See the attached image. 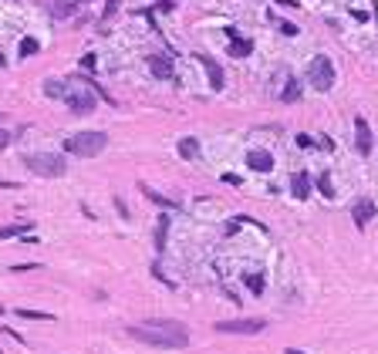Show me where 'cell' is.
Segmentation results:
<instances>
[{
  "label": "cell",
  "mask_w": 378,
  "mask_h": 354,
  "mask_svg": "<svg viewBox=\"0 0 378 354\" xmlns=\"http://www.w3.org/2000/svg\"><path fill=\"white\" fill-rule=\"evenodd\" d=\"M129 334L152 347H186L189 344V330L179 321H145V324L129 327Z\"/></svg>",
  "instance_id": "cell-1"
},
{
  "label": "cell",
  "mask_w": 378,
  "mask_h": 354,
  "mask_svg": "<svg viewBox=\"0 0 378 354\" xmlns=\"http://www.w3.org/2000/svg\"><path fill=\"white\" fill-rule=\"evenodd\" d=\"M105 145H108V135H105V132H78V135L65 138V149L71 155H81V159H95V155H102Z\"/></svg>",
  "instance_id": "cell-2"
},
{
  "label": "cell",
  "mask_w": 378,
  "mask_h": 354,
  "mask_svg": "<svg viewBox=\"0 0 378 354\" xmlns=\"http://www.w3.org/2000/svg\"><path fill=\"white\" fill-rule=\"evenodd\" d=\"M24 165L31 172H37V176H44V179H57V176H65V159L61 155H54V152H34V155H24Z\"/></svg>",
  "instance_id": "cell-3"
},
{
  "label": "cell",
  "mask_w": 378,
  "mask_h": 354,
  "mask_svg": "<svg viewBox=\"0 0 378 354\" xmlns=\"http://www.w3.org/2000/svg\"><path fill=\"white\" fill-rule=\"evenodd\" d=\"M307 78L317 91H328L334 85V65H331L328 57H314L311 65H307Z\"/></svg>",
  "instance_id": "cell-4"
},
{
  "label": "cell",
  "mask_w": 378,
  "mask_h": 354,
  "mask_svg": "<svg viewBox=\"0 0 378 354\" xmlns=\"http://www.w3.org/2000/svg\"><path fill=\"white\" fill-rule=\"evenodd\" d=\"M85 88H68V108H71L74 115H88V112H95V91H91V85H88V78L81 81Z\"/></svg>",
  "instance_id": "cell-5"
},
{
  "label": "cell",
  "mask_w": 378,
  "mask_h": 354,
  "mask_svg": "<svg viewBox=\"0 0 378 354\" xmlns=\"http://www.w3.org/2000/svg\"><path fill=\"white\" fill-rule=\"evenodd\" d=\"M213 327L220 334H260L267 327V321L264 317H240V321H216Z\"/></svg>",
  "instance_id": "cell-6"
},
{
  "label": "cell",
  "mask_w": 378,
  "mask_h": 354,
  "mask_svg": "<svg viewBox=\"0 0 378 354\" xmlns=\"http://www.w3.org/2000/svg\"><path fill=\"white\" fill-rule=\"evenodd\" d=\"M351 219H354V226L358 230H365V226L375 219V202L368 199V196H362V199H354V206H351Z\"/></svg>",
  "instance_id": "cell-7"
},
{
  "label": "cell",
  "mask_w": 378,
  "mask_h": 354,
  "mask_svg": "<svg viewBox=\"0 0 378 354\" xmlns=\"http://www.w3.org/2000/svg\"><path fill=\"white\" fill-rule=\"evenodd\" d=\"M354 142H358V152L362 155H371V145H375V135H371V129H368V121L365 118H354Z\"/></svg>",
  "instance_id": "cell-8"
},
{
  "label": "cell",
  "mask_w": 378,
  "mask_h": 354,
  "mask_svg": "<svg viewBox=\"0 0 378 354\" xmlns=\"http://www.w3.org/2000/svg\"><path fill=\"white\" fill-rule=\"evenodd\" d=\"M247 165H250V169H257V172H270V169H274V155L267 152V149H250V152H247Z\"/></svg>",
  "instance_id": "cell-9"
},
{
  "label": "cell",
  "mask_w": 378,
  "mask_h": 354,
  "mask_svg": "<svg viewBox=\"0 0 378 354\" xmlns=\"http://www.w3.org/2000/svg\"><path fill=\"white\" fill-rule=\"evenodd\" d=\"M149 68H152L155 78H166V81L176 78V74H172V61H169V57H162V54H152V57H149Z\"/></svg>",
  "instance_id": "cell-10"
},
{
  "label": "cell",
  "mask_w": 378,
  "mask_h": 354,
  "mask_svg": "<svg viewBox=\"0 0 378 354\" xmlns=\"http://www.w3.org/2000/svg\"><path fill=\"white\" fill-rule=\"evenodd\" d=\"M196 57H200V65L203 68H206V74H209V85H213V88H223V71H220V68L216 65H213V57H206V54H196Z\"/></svg>",
  "instance_id": "cell-11"
},
{
  "label": "cell",
  "mask_w": 378,
  "mask_h": 354,
  "mask_svg": "<svg viewBox=\"0 0 378 354\" xmlns=\"http://www.w3.org/2000/svg\"><path fill=\"white\" fill-rule=\"evenodd\" d=\"M290 189H294V196H297V199H307V196H311V176H307V172H294V179H290Z\"/></svg>",
  "instance_id": "cell-12"
},
{
  "label": "cell",
  "mask_w": 378,
  "mask_h": 354,
  "mask_svg": "<svg viewBox=\"0 0 378 354\" xmlns=\"http://www.w3.org/2000/svg\"><path fill=\"white\" fill-rule=\"evenodd\" d=\"M74 10H78L74 0H54V4H51V14H54V17H71Z\"/></svg>",
  "instance_id": "cell-13"
},
{
  "label": "cell",
  "mask_w": 378,
  "mask_h": 354,
  "mask_svg": "<svg viewBox=\"0 0 378 354\" xmlns=\"http://www.w3.org/2000/svg\"><path fill=\"white\" fill-rule=\"evenodd\" d=\"M44 95L65 101V98H68V85H65V81H48V85H44Z\"/></svg>",
  "instance_id": "cell-14"
},
{
  "label": "cell",
  "mask_w": 378,
  "mask_h": 354,
  "mask_svg": "<svg viewBox=\"0 0 378 354\" xmlns=\"http://www.w3.org/2000/svg\"><path fill=\"white\" fill-rule=\"evenodd\" d=\"M250 51H253V40H230V57H247Z\"/></svg>",
  "instance_id": "cell-15"
},
{
  "label": "cell",
  "mask_w": 378,
  "mask_h": 354,
  "mask_svg": "<svg viewBox=\"0 0 378 354\" xmlns=\"http://www.w3.org/2000/svg\"><path fill=\"white\" fill-rule=\"evenodd\" d=\"M31 230V223H14V226H0V240H10V236H21Z\"/></svg>",
  "instance_id": "cell-16"
},
{
  "label": "cell",
  "mask_w": 378,
  "mask_h": 354,
  "mask_svg": "<svg viewBox=\"0 0 378 354\" xmlns=\"http://www.w3.org/2000/svg\"><path fill=\"white\" fill-rule=\"evenodd\" d=\"M179 155H183V159H196V155H200L196 138H183V142H179Z\"/></svg>",
  "instance_id": "cell-17"
},
{
  "label": "cell",
  "mask_w": 378,
  "mask_h": 354,
  "mask_svg": "<svg viewBox=\"0 0 378 354\" xmlns=\"http://www.w3.org/2000/svg\"><path fill=\"white\" fill-rule=\"evenodd\" d=\"M297 98H301V85H297V81H287V88L281 91V101L290 105V101H297Z\"/></svg>",
  "instance_id": "cell-18"
},
{
  "label": "cell",
  "mask_w": 378,
  "mask_h": 354,
  "mask_svg": "<svg viewBox=\"0 0 378 354\" xmlns=\"http://www.w3.org/2000/svg\"><path fill=\"white\" fill-rule=\"evenodd\" d=\"M247 287H250V294H264V274H247Z\"/></svg>",
  "instance_id": "cell-19"
},
{
  "label": "cell",
  "mask_w": 378,
  "mask_h": 354,
  "mask_svg": "<svg viewBox=\"0 0 378 354\" xmlns=\"http://www.w3.org/2000/svg\"><path fill=\"white\" fill-rule=\"evenodd\" d=\"M37 51H41V44H37L34 37H24V40H21V57H31V54H37Z\"/></svg>",
  "instance_id": "cell-20"
},
{
  "label": "cell",
  "mask_w": 378,
  "mask_h": 354,
  "mask_svg": "<svg viewBox=\"0 0 378 354\" xmlns=\"http://www.w3.org/2000/svg\"><path fill=\"white\" fill-rule=\"evenodd\" d=\"M17 314L27 317V321H51V314H44V310H27V307H21Z\"/></svg>",
  "instance_id": "cell-21"
},
{
  "label": "cell",
  "mask_w": 378,
  "mask_h": 354,
  "mask_svg": "<svg viewBox=\"0 0 378 354\" xmlns=\"http://www.w3.org/2000/svg\"><path fill=\"white\" fill-rule=\"evenodd\" d=\"M317 189H321V193L328 196V199H331V196H334V189H331V179H328V172H324V176L317 179Z\"/></svg>",
  "instance_id": "cell-22"
},
{
  "label": "cell",
  "mask_w": 378,
  "mask_h": 354,
  "mask_svg": "<svg viewBox=\"0 0 378 354\" xmlns=\"http://www.w3.org/2000/svg\"><path fill=\"white\" fill-rule=\"evenodd\" d=\"M281 34H284V37H297V24L284 20V24H281Z\"/></svg>",
  "instance_id": "cell-23"
},
{
  "label": "cell",
  "mask_w": 378,
  "mask_h": 354,
  "mask_svg": "<svg viewBox=\"0 0 378 354\" xmlns=\"http://www.w3.org/2000/svg\"><path fill=\"white\" fill-rule=\"evenodd\" d=\"M41 263H21V266H14V274H27V270H37Z\"/></svg>",
  "instance_id": "cell-24"
},
{
  "label": "cell",
  "mask_w": 378,
  "mask_h": 354,
  "mask_svg": "<svg viewBox=\"0 0 378 354\" xmlns=\"http://www.w3.org/2000/svg\"><path fill=\"white\" fill-rule=\"evenodd\" d=\"M223 182H226V185H240L243 179H240V176H233V172H226V176H223Z\"/></svg>",
  "instance_id": "cell-25"
},
{
  "label": "cell",
  "mask_w": 378,
  "mask_h": 354,
  "mask_svg": "<svg viewBox=\"0 0 378 354\" xmlns=\"http://www.w3.org/2000/svg\"><path fill=\"white\" fill-rule=\"evenodd\" d=\"M115 10H118V0H108V4H105V17L115 14Z\"/></svg>",
  "instance_id": "cell-26"
},
{
  "label": "cell",
  "mask_w": 378,
  "mask_h": 354,
  "mask_svg": "<svg viewBox=\"0 0 378 354\" xmlns=\"http://www.w3.org/2000/svg\"><path fill=\"white\" fill-rule=\"evenodd\" d=\"M297 145H301V149H311L314 142H311V135H297Z\"/></svg>",
  "instance_id": "cell-27"
},
{
  "label": "cell",
  "mask_w": 378,
  "mask_h": 354,
  "mask_svg": "<svg viewBox=\"0 0 378 354\" xmlns=\"http://www.w3.org/2000/svg\"><path fill=\"white\" fill-rule=\"evenodd\" d=\"M0 189H17V182L14 179H0Z\"/></svg>",
  "instance_id": "cell-28"
},
{
  "label": "cell",
  "mask_w": 378,
  "mask_h": 354,
  "mask_svg": "<svg viewBox=\"0 0 378 354\" xmlns=\"http://www.w3.org/2000/svg\"><path fill=\"white\" fill-rule=\"evenodd\" d=\"M7 145H10V135H7L4 129H0V149H7Z\"/></svg>",
  "instance_id": "cell-29"
},
{
  "label": "cell",
  "mask_w": 378,
  "mask_h": 354,
  "mask_svg": "<svg viewBox=\"0 0 378 354\" xmlns=\"http://www.w3.org/2000/svg\"><path fill=\"white\" fill-rule=\"evenodd\" d=\"M287 354H307V351H297V347H287Z\"/></svg>",
  "instance_id": "cell-30"
},
{
  "label": "cell",
  "mask_w": 378,
  "mask_h": 354,
  "mask_svg": "<svg viewBox=\"0 0 378 354\" xmlns=\"http://www.w3.org/2000/svg\"><path fill=\"white\" fill-rule=\"evenodd\" d=\"M0 68H4V54H0Z\"/></svg>",
  "instance_id": "cell-31"
},
{
  "label": "cell",
  "mask_w": 378,
  "mask_h": 354,
  "mask_svg": "<svg viewBox=\"0 0 378 354\" xmlns=\"http://www.w3.org/2000/svg\"><path fill=\"white\" fill-rule=\"evenodd\" d=\"M0 118H4V115H0Z\"/></svg>",
  "instance_id": "cell-32"
}]
</instances>
